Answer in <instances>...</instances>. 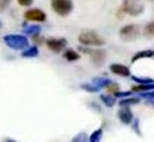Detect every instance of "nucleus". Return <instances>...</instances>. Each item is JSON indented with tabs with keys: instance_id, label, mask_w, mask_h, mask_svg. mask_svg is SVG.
<instances>
[{
	"instance_id": "nucleus-21",
	"label": "nucleus",
	"mask_w": 154,
	"mask_h": 142,
	"mask_svg": "<svg viewBox=\"0 0 154 142\" xmlns=\"http://www.w3.org/2000/svg\"><path fill=\"white\" fill-rule=\"evenodd\" d=\"M82 88L83 90H86V91H88V93H97V91H100V88H97L96 85H93L91 82H90V84H83Z\"/></svg>"
},
{
	"instance_id": "nucleus-16",
	"label": "nucleus",
	"mask_w": 154,
	"mask_h": 142,
	"mask_svg": "<svg viewBox=\"0 0 154 142\" xmlns=\"http://www.w3.org/2000/svg\"><path fill=\"white\" fill-rule=\"evenodd\" d=\"M101 137H103V128H99L91 134V137L88 138V142H100Z\"/></svg>"
},
{
	"instance_id": "nucleus-10",
	"label": "nucleus",
	"mask_w": 154,
	"mask_h": 142,
	"mask_svg": "<svg viewBox=\"0 0 154 142\" xmlns=\"http://www.w3.org/2000/svg\"><path fill=\"white\" fill-rule=\"evenodd\" d=\"M106 58V53L103 50H96V51H91V60L96 66H101L103 61Z\"/></svg>"
},
{
	"instance_id": "nucleus-2",
	"label": "nucleus",
	"mask_w": 154,
	"mask_h": 142,
	"mask_svg": "<svg viewBox=\"0 0 154 142\" xmlns=\"http://www.w3.org/2000/svg\"><path fill=\"white\" fill-rule=\"evenodd\" d=\"M79 41L83 44V46H86V47H100V46H104V40L100 37L97 33H94V31H84L79 36Z\"/></svg>"
},
{
	"instance_id": "nucleus-28",
	"label": "nucleus",
	"mask_w": 154,
	"mask_h": 142,
	"mask_svg": "<svg viewBox=\"0 0 154 142\" xmlns=\"http://www.w3.org/2000/svg\"><path fill=\"white\" fill-rule=\"evenodd\" d=\"M9 142H13V141H9Z\"/></svg>"
},
{
	"instance_id": "nucleus-14",
	"label": "nucleus",
	"mask_w": 154,
	"mask_h": 142,
	"mask_svg": "<svg viewBox=\"0 0 154 142\" xmlns=\"http://www.w3.org/2000/svg\"><path fill=\"white\" fill-rule=\"evenodd\" d=\"M154 55V51H151V50H144V51H140V53H137V54L134 55L131 58L133 63H136V61H138L140 58H147V57H153Z\"/></svg>"
},
{
	"instance_id": "nucleus-25",
	"label": "nucleus",
	"mask_w": 154,
	"mask_h": 142,
	"mask_svg": "<svg viewBox=\"0 0 154 142\" xmlns=\"http://www.w3.org/2000/svg\"><path fill=\"white\" fill-rule=\"evenodd\" d=\"M33 3V0H19V4L20 6H30Z\"/></svg>"
},
{
	"instance_id": "nucleus-5",
	"label": "nucleus",
	"mask_w": 154,
	"mask_h": 142,
	"mask_svg": "<svg viewBox=\"0 0 154 142\" xmlns=\"http://www.w3.org/2000/svg\"><path fill=\"white\" fill-rule=\"evenodd\" d=\"M138 27L134 26V24H128V26H124V27L120 30V37L124 40V41H133L138 37Z\"/></svg>"
},
{
	"instance_id": "nucleus-6",
	"label": "nucleus",
	"mask_w": 154,
	"mask_h": 142,
	"mask_svg": "<svg viewBox=\"0 0 154 142\" xmlns=\"http://www.w3.org/2000/svg\"><path fill=\"white\" fill-rule=\"evenodd\" d=\"M46 44H47L49 50L54 51V53H60L64 50L67 41L66 38H49V40H46Z\"/></svg>"
},
{
	"instance_id": "nucleus-12",
	"label": "nucleus",
	"mask_w": 154,
	"mask_h": 142,
	"mask_svg": "<svg viewBox=\"0 0 154 142\" xmlns=\"http://www.w3.org/2000/svg\"><path fill=\"white\" fill-rule=\"evenodd\" d=\"M133 91L134 93H149V91H154V82L153 84H140V85H136L133 87Z\"/></svg>"
},
{
	"instance_id": "nucleus-18",
	"label": "nucleus",
	"mask_w": 154,
	"mask_h": 142,
	"mask_svg": "<svg viewBox=\"0 0 154 142\" xmlns=\"http://www.w3.org/2000/svg\"><path fill=\"white\" fill-rule=\"evenodd\" d=\"M100 98H101V101H103L107 107H113V105L116 104V98L113 95H101Z\"/></svg>"
},
{
	"instance_id": "nucleus-4",
	"label": "nucleus",
	"mask_w": 154,
	"mask_h": 142,
	"mask_svg": "<svg viewBox=\"0 0 154 142\" xmlns=\"http://www.w3.org/2000/svg\"><path fill=\"white\" fill-rule=\"evenodd\" d=\"M51 9L60 16H67L73 10V3L72 0H51Z\"/></svg>"
},
{
	"instance_id": "nucleus-27",
	"label": "nucleus",
	"mask_w": 154,
	"mask_h": 142,
	"mask_svg": "<svg viewBox=\"0 0 154 142\" xmlns=\"http://www.w3.org/2000/svg\"><path fill=\"white\" fill-rule=\"evenodd\" d=\"M0 27H2V22H0Z\"/></svg>"
},
{
	"instance_id": "nucleus-17",
	"label": "nucleus",
	"mask_w": 154,
	"mask_h": 142,
	"mask_svg": "<svg viewBox=\"0 0 154 142\" xmlns=\"http://www.w3.org/2000/svg\"><path fill=\"white\" fill-rule=\"evenodd\" d=\"M23 28H24V33L32 34V36H37V34L40 33V27H38V26H27V24H24Z\"/></svg>"
},
{
	"instance_id": "nucleus-20",
	"label": "nucleus",
	"mask_w": 154,
	"mask_h": 142,
	"mask_svg": "<svg viewBox=\"0 0 154 142\" xmlns=\"http://www.w3.org/2000/svg\"><path fill=\"white\" fill-rule=\"evenodd\" d=\"M144 34L149 37H154V22H150L146 27H144Z\"/></svg>"
},
{
	"instance_id": "nucleus-23",
	"label": "nucleus",
	"mask_w": 154,
	"mask_h": 142,
	"mask_svg": "<svg viewBox=\"0 0 154 142\" xmlns=\"http://www.w3.org/2000/svg\"><path fill=\"white\" fill-rule=\"evenodd\" d=\"M133 80L136 82H140V84H153V80H150V78H138V77H133Z\"/></svg>"
},
{
	"instance_id": "nucleus-1",
	"label": "nucleus",
	"mask_w": 154,
	"mask_h": 142,
	"mask_svg": "<svg viewBox=\"0 0 154 142\" xmlns=\"http://www.w3.org/2000/svg\"><path fill=\"white\" fill-rule=\"evenodd\" d=\"M3 41L13 50H26L29 47V40L20 34H7L3 37Z\"/></svg>"
},
{
	"instance_id": "nucleus-8",
	"label": "nucleus",
	"mask_w": 154,
	"mask_h": 142,
	"mask_svg": "<svg viewBox=\"0 0 154 142\" xmlns=\"http://www.w3.org/2000/svg\"><path fill=\"white\" fill-rule=\"evenodd\" d=\"M117 117H119V120L123 124H131L133 118H134L131 109L128 108V107H121V109H119V112H117Z\"/></svg>"
},
{
	"instance_id": "nucleus-26",
	"label": "nucleus",
	"mask_w": 154,
	"mask_h": 142,
	"mask_svg": "<svg viewBox=\"0 0 154 142\" xmlns=\"http://www.w3.org/2000/svg\"><path fill=\"white\" fill-rule=\"evenodd\" d=\"M107 88L110 90L111 93H116V91L119 90V85H117V84H113V82H111V84H110V87H107Z\"/></svg>"
},
{
	"instance_id": "nucleus-13",
	"label": "nucleus",
	"mask_w": 154,
	"mask_h": 142,
	"mask_svg": "<svg viewBox=\"0 0 154 142\" xmlns=\"http://www.w3.org/2000/svg\"><path fill=\"white\" fill-rule=\"evenodd\" d=\"M37 55H38L37 47L26 49V50H23V53H22V57H24V58H34V57H37Z\"/></svg>"
},
{
	"instance_id": "nucleus-11",
	"label": "nucleus",
	"mask_w": 154,
	"mask_h": 142,
	"mask_svg": "<svg viewBox=\"0 0 154 142\" xmlns=\"http://www.w3.org/2000/svg\"><path fill=\"white\" fill-rule=\"evenodd\" d=\"M91 84L101 90V88H107V87H109V85L111 84V81L109 80V78H104V77H99V78H94L93 81H91Z\"/></svg>"
},
{
	"instance_id": "nucleus-9",
	"label": "nucleus",
	"mask_w": 154,
	"mask_h": 142,
	"mask_svg": "<svg viewBox=\"0 0 154 142\" xmlns=\"http://www.w3.org/2000/svg\"><path fill=\"white\" fill-rule=\"evenodd\" d=\"M110 71H111V72H114L116 75L130 77V70H128V67L123 66V64H111V66H110Z\"/></svg>"
},
{
	"instance_id": "nucleus-22",
	"label": "nucleus",
	"mask_w": 154,
	"mask_h": 142,
	"mask_svg": "<svg viewBox=\"0 0 154 142\" xmlns=\"http://www.w3.org/2000/svg\"><path fill=\"white\" fill-rule=\"evenodd\" d=\"M72 142H88V138L84 132H82V134H79V135H76V137L73 138Z\"/></svg>"
},
{
	"instance_id": "nucleus-19",
	"label": "nucleus",
	"mask_w": 154,
	"mask_h": 142,
	"mask_svg": "<svg viewBox=\"0 0 154 142\" xmlns=\"http://www.w3.org/2000/svg\"><path fill=\"white\" fill-rule=\"evenodd\" d=\"M138 102H140L138 98H126V99H121L120 105L121 107H127V105H134V104H138Z\"/></svg>"
},
{
	"instance_id": "nucleus-24",
	"label": "nucleus",
	"mask_w": 154,
	"mask_h": 142,
	"mask_svg": "<svg viewBox=\"0 0 154 142\" xmlns=\"http://www.w3.org/2000/svg\"><path fill=\"white\" fill-rule=\"evenodd\" d=\"M9 3H10V0H0V10H5Z\"/></svg>"
},
{
	"instance_id": "nucleus-3",
	"label": "nucleus",
	"mask_w": 154,
	"mask_h": 142,
	"mask_svg": "<svg viewBox=\"0 0 154 142\" xmlns=\"http://www.w3.org/2000/svg\"><path fill=\"white\" fill-rule=\"evenodd\" d=\"M123 10L127 14L131 16H138L144 11V4L141 0H124L123 1Z\"/></svg>"
},
{
	"instance_id": "nucleus-15",
	"label": "nucleus",
	"mask_w": 154,
	"mask_h": 142,
	"mask_svg": "<svg viewBox=\"0 0 154 142\" xmlns=\"http://www.w3.org/2000/svg\"><path fill=\"white\" fill-rule=\"evenodd\" d=\"M64 58H66L67 61H77L80 58V55H79V53H76L74 50H66Z\"/></svg>"
},
{
	"instance_id": "nucleus-7",
	"label": "nucleus",
	"mask_w": 154,
	"mask_h": 142,
	"mask_svg": "<svg viewBox=\"0 0 154 142\" xmlns=\"http://www.w3.org/2000/svg\"><path fill=\"white\" fill-rule=\"evenodd\" d=\"M24 17L29 22H44L46 20V13L38 9H30L24 13Z\"/></svg>"
}]
</instances>
